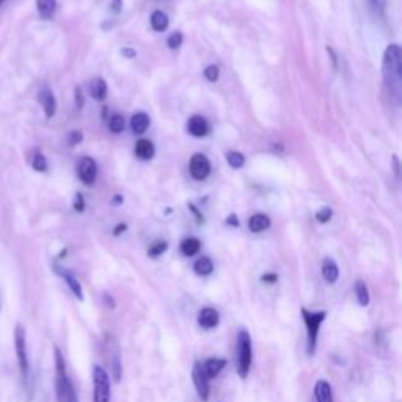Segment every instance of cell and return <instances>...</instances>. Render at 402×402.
<instances>
[{
	"mask_svg": "<svg viewBox=\"0 0 402 402\" xmlns=\"http://www.w3.org/2000/svg\"><path fill=\"white\" fill-rule=\"evenodd\" d=\"M93 402H110V376L101 365L93 366Z\"/></svg>",
	"mask_w": 402,
	"mask_h": 402,
	"instance_id": "cell-6",
	"label": "cell"
},
{
	"mask_svg": "<svg viewBox=\"0 0 402 402\" xmlns=\"http://www.w3.org/2000/svg\"><path fill=\"white\" fill-rule=\"evenodd\" d=\"M383 79L396 98H401V81H402V63H401V47L398 44H390L383 53Z\"/></svg>",
	"mask_w": 402,
	"mask_h": 402,
	"instance_id": "cell-1",
	"label": "cell"
},
{
	"mask_svg": "<svg viewBox=\"0 0 402 402\" xmlns=\"http://www.w3.org/2000/svg\"><path fill=\"white\" fill-rule=\"evenodd\" d=\"M37 10L43 19H51L57 10V0H37Z\"/></svg>",
	"mask_w": 402,
	"mask_h": 402,
	"instance_id": "cell-20",
	"label": "cell"
},
{
	"mask_svg": "<svg viewBox=\"0 0 402 402\" xmlns=\"http://www.w3.org/2000/svg\"><path fill=\"white\" fill-rule=\"evenodd\" d=\"M187 129L194 137H205L209 132V124L203 117H192L189 119Z\"/></svg>",
	"mask_w": 402,
	"mask_h": 402,
	"instance_id": "cell-16",
	"label": "cell"
},
{
	"mask_svg": "<svg viewBox=\"0 0 402 402\" xmlns=\"http://www.w3.org/2000/svg\"><path fill=\"white\" fill-rule=\"evenodd\" d=\"M82 140V134L79 131H73L71 132V135H69V145L71 146H74V145H77V143H79Z\"/></svg>",
	"mask_w": 402,
	"mask_h": 402,
	"instance_id": "cell-34",
	"label": "cell"
},
{
	"mask_svg": "<svg viewBox=\"0 0 402 402\" xmlns=\"http://www.w3.org/2000/svg\"><path fill=\"white\" fill-rule=\"evenodd\" d=\"M151 26L156 32H164V30L169 27V17L162 11H154L151 16Z\"/></svg>",
	"mask_w": 402,
	"mask_h": 402,
	"instance_id": "cell-25",
	"label": "cell"
},
{
	"mask_svg": "<svg viewBox=\"0 0 402 402\" xmlns=\"http://www.w3.org/2000/svg\"><path fill=\"white\" fill-rule=\"evenodd\" d=\"M226 160H228V164H230V167H233V169H239V167L244 165L245 159L241 153L231 151V153H228Z\"/></svg>",
	"mask_w": 402,
	"mask_h": 402,
	"instance_id": "cell-28",
	"label": "cell"
},
{
	"mask_svg": "<svg viewBox=\"0 0 402 402\" xmlns=\"http://www.w3.org/2000/svg\"><path fill=\"white\" fill-rule=\"evenodd\" d=\"M368 2L371 7H377V5H379V0H368Z\"/></svg>",
	"mask_w": 402,
	"mask_h": 402,
	"instance_id": "cell-38",
	"label": "cell"
},
{
	"mask_svg": "<svg viewBox=\"0 0 402 402\" xmlns=\"http://www.w3.org/2000/svg\"><path fill=\"white\" fill-rule=\"evenodd\" d=\"M322 277L330 285L337 283L338 278H340L338 264L335 262L333 260H330V258H326V260H324V262H322Z\"/></svg>",
	"mask_w": 402,
	"mask_h": 402,
	"instance_id": "cell-15",
	"label": "cell"
},
{
	"mask_svg": "<svg viewBox=\"0 0 402 402\" xmlns=\"http://www.w3.org/2000/svg\"><path fill=\"white\" fill-rule=\"evenodd\" d=\"M123 53H124V56H131L129 58H132V57L135 56V52H134V51H131V49H124V51H123Z\"/></svg>",
	"mask_w": 402,
	"mask_h": 402,
	"instance_id": "cell-37",
	"label": "cell"
},
{
	"mask_svg": "<svg viewBox=\"0 0 402 402\" xmlns=\"http://www.w3.org/2000/svg\"><path fill=\"white\" fill-rule=\"evenodd\" d=\"M15 351H16L17 365H19V371L22 374V380L26 385H28L30 362H28V352H27V335L22 324H17L15 328Z\"/></svg>",
	"mask_w": 402,
	"mask_h": 402,
	"instance_id": "cell-5",
	"label": "cell"
},
{
	"mask_svg": "<svg viewBox=\"0 0 402 402\" xmlns=\"http://www.w3.org/2000/svg\"><path fill=\"white\" fill-rule=\"evenodd\" d=\"M192 380H194L196 394L200 396V399L208 401L209 394H211V380L206 377L200 362H196L194 365V369H192Z\"/></svg>",
	"mask_w": 402,
	"mask_h": 402,
	"instance_id": "cell-7",
	"label": "cell"
},
{
	"mask_svg": "<svg viewBox=\"0 0 402 402\" xmlns=\"http://www.w3.org/2000/svg\"><path fill=\"white\" fill-rule=\"evenodd\" d=\"M271 226V219L264 214H255L253 217L249 220V228L251 233H261Z\"/></svg>",
	"mask_w": 402,
	"mask_h": 402,
	"instance_id": "cell-17",
	"label": "cell"
},
{
	"mask_svg": "<svg viewBox=\"0 0 402 402\" xmlns=\"http://www.w3.org/2000/svg\"><path fill=\"white\" fill-rule=\"evenodd\" d=\"M53 269H56V272L66 281V285H68L71 292L74 294V297H76L77 300H83L82 285L79 283V280L76 278V275H74L73 272H69L68 269L62 267V266H53Z\"/></svg>",
	"mask_w": 402,
	"mask_h": 402,
	"instance_id": "cell-11",
	"label": "cell"
},
{
	"mask_svg": "<svg viewBox=\"0 0 402 402\" xmlns=\"http://www.w3.org/2000/svg\"><path fill=\"white\" fill-rule=\"evenodd\" d=\"M196 322H198V326H200L201 328L212 330V328L217 327L219 322H220L219 311L215 310V308H211V307H205L200 311V313H198Z\"/></svg>",
	"mask_w": 402,
	"mask_h": 402,
	"instance_id": "cell-10",
	"label": "cell"
},
{
	"mask_svg": "<svg viewBox=\"0 0 402 402\" xmlns=\"http://www.w3.org/2000/svg\"><path fill=\"white\" fill-rule=\"evenodd\" d=\"M148 128H149V117L146 115V113L139 112L132 117L131 129L134 131L135 134H143V132H145Z\"/></svg>",
	"mask_w": 402,
	"mask_h": 402,
	"instance_id": "cell-19",
	"label": "cell"
},
{
	"mask_svg": "<svg viewBox=\"0 0 402 402\" xmlns=\"http://www.w3.org/2000/svg\"><path fill=\"white\" fill-rule=\"evenodd\" d=\"M353 291H355V297H357V302L360 307H368L371 302V296H369L368 286H366L365 281L357 280L355 286H353Z\"/></svg>",
	"mask_w": 402,
	"mask_h": 402,
	"instance_id": "cell-18",
	"label": "cell"
},
{
	"mask_svg": "<svg viewBox=\"0 0 402 402\" xmlns=\"http://www.w3.org/2000/svg\"><path fill=\"white\" fill-rule=\"evenodd\" d=\"M41 106H43V110L46 113L47 118H52L56 115V110H57V101H56V96L51 92L49 88H43L40 92L38 96Z\"/></svg>",
	"mask_w": 402,
	"mask_h": 402,
	"instance_id": "cell-12",
	"label": "cell"
},
{
	"mask_svg": "<svg viewBox=\"0 0 402 402\" xmlns=\"http://www.w3.org/2000/svg\"><path fill=\"white\" fill-rule=\"evenodd\" d=\"M112 376L115 382L122 380L123 365H122V355H119V351L112 352Z\"/></svg>",
	"mask_w": 402,
	"mask_h": 402,
	"instance_id": "cell-26",
	"label": "cell"
},
{
	"mask_svg": "<svg viewBox=\"0 0 402 402\" xmlns=\"http://www.w3.org/2000/svg\"><path fill=\"white\" fill-rule=\"evenodd\" d=\"M90 93H92L93 98L98 99V101L106 99V96H107V83H106V81L94 79L92 82V85H90Z\"/></svg>",
	"mask_w": 402,
	"mask_h": 402,
	"instance_id": "cell-23",
	"label": "cell"
},
{
	"mask_svg": "<svg viewBox=\"0 0 402 402\" xmlns=\"http://www.w3.org/2000/svg\"><path fill=\"white\" fill-rule=\"evenodd\" d=\"M315 401L316 402H333L332 385L327 380H317L315 385Z\"/></svg>",
	"mask_w": 402,
	"mask_h": 402,
	"instance_id": "cell-14",
	"label": "cell"
},
{
	"mask_svg": "<svg viewBox=\"0 0 402 402\" xmlns=\"http://www.w3.org/2000/svg\"><path fill=\"white\" fill-rule=\"evenodd\" d=\"M194 271L196 275H200V277H208V275H211L214 271V264L208 256H203L194 264Z\"/></svg>",
	"mask_w": 402,
	"mask_h": 402,
	"instance_id": "cell-22",
	"label": "cell"
},
{
	"mask_svg": "<svg viewBox=\"0 0 402 402\" xmlns=\"http://www.w3.org/2000/svg\"><path fill=\"white\" fill-rule=\"evenodd\" d=\"M200 247H201V244L196 237H189V239H185V241H183L181 251L184 256H194L198 253V251H200Z\"/></svg>",
	"mask_w": 402,
	"mask_h": 402,
	"instance_id": "cell-24",
	"label": "cell"
},
{
	"mask_svg": "<svg viewBox=\"0 0 402 402\" xmlns=\"http://www.w3.org/2000/svg\"><path fill=\"white\" fill-rule=\"evenodd\" d=\"M332 209L330 208H322L319 212L316 214V219L321 221V224H326V221H328L330 219H332Z\"/></svg>",
	"mask_w": 402,
	"mask_h": 402,
	"instance_id": "cell-33",
	"label": "cell"
},
{
	"mask_svg": "<svg viewBox=\"0 0 402 402\" xmlns=\"http://www.w3.org/2000/svg\"><path fill=\"white\" fill-rule=\"evenodd\" d=\"M77 175H79L81 181L87 185H92L98 176V167L92 158L81 159L79 165H77Z\"/></svg>",
	"mask_w": 402,
	"mask_h": 402,
	"instance_id": "cell-8",
	"label": "cell"
},
{
	"mask_svg": "<svg viewBox=\"0 0 402 402\" xmlns=\"http://www.w3.org/2000/svg\"><path fill=\"white\" fill-rule=\"evenodd\" d=\"M56 393L57 402H79L76 388L66 371L65 358L58 347H56Z\"/></svg>",
	"mask_w": 402,
	"mask_h": 402,
	"instance_id": "cell-2",
	"label": "cell"
},
{
	"mask_svg": "<svg viewBox=\"0 0 402 402\" xmlns=\"http://www.w3.org/2000/svg\"><path fill=\"white\" fill-rule=\"evenodd\" d=\"M32 167H33V170H37V171H46L47 160H46L44 156L38 151L35 153L33 158H32Z\"/></svg>",
	"mask_w": 402,
	"mask_h": 402,
	"instance_id": "cell-27",
	"label": "cell"
},
{
	"mask_svg": "<svg viewBox=\"0 0 402 402\" xmlns=\"http://www.w3.org/2000/svg\"><path fill=\"white\" fill-rule=\"evenodd\" d=\"M209 171H211V164H209L206 156L195 154L190 160V175L198 181H201L209 175Z\"/></svg>",
	"mask_w": 402,
	"mask_h": 402,
	"instance_id": "cell-9",
	"label": "cell"
},
{
	"mask_svg": "<svg viewBox=\"0 0 402 402\" xmlns=\"http://www.w3.org/2000/svg\"><path fill=\"white\" fill-rule=\"evenodd\" d=\"M5 2H7V0H0V7H2V5H3Z\"/></svg>",
	"mask_w": 402,
	"mask_h": 402,
	"instance_id": "cell-39",
	"label": "cell"
},
{
	"mask_svg": "<svg viewBox=\"0 0 402 402\" xmlns=\"http://www.w3.org/2000/svg\"><path fill=\"white\" fill-rule=\"evenodd\" d=\"M124 118L122 115H113L109 122V128L112 132H115V134H119V132H123L124 129Z\"/></svg>",
	"mask_w": 402,
	"mask_h": 402,
	"instance_id": "cell-29",
	"label": "cell"
},
{
	"mask_svg": "<svg viewBox=\"0 0 402 402\" xmlns=\"http://www.w3.org/2000/svg\"><path fill=\"white\" fill-rule=\"evenodd\" d=\"M203 366V371H205V374L209 380H212L217 377L221 369L226 366V360L225 358H208L206 362L201 363Z\"/></svg>",
	"mask_w": 402,
	"mask_h": 402,
	"instance_id": "cell-13",
	"label": "cell"
},
{
	"mask_svg": "<svg viewBox=\"0 0 402 402\" xmlns=\"http://www.w3.org/2000/svg\"><path fill=\"white\" fill-rule=\"evenodd\" d=\"M219 74H220L219 66H215V65L208 66V68L205 69V76H206V79H208V81H211V82H215V81H217V79H219Z\"/></svg>",
	"mask_w": 402,
	"mask_h": 402,
	"instance_id": "cell-31",
	"label": "cell"
},
{
	"mask_svg": "<svg viewBox=\"0 0 402 402\" xmlns=\"http://www.w3.org/2000/svg\"><path fill=\"white\" fill-rule=\"evenodd\" d=\"M277 280H278V277H277V275H274V274L262 275V281H266V283H275Z\"/></svg>",
	"mask_w": 402,
	"mask_h": 402,
	"instance_id": "cell-35",
	"label": "cell"
},
{
	"mask_svg": "<svg viewBox=\"0 0 402 402\" xmlns=\"http://www.w3.org/2000/svg\"><path fill=\"white\" fill-rule=\"evenodd\" d=\"M74 206L77 208V211H83V201H82L81 194H77V203H76Z\"/></svg>",
	"mask_w": 402,
	"mask_h": 402,
	"instance_id": "cell-36",
	"label": "cell"
},
{
	"mask_svg": "<svg viewBox=\"0 0 402 402\" xmlns=\"http://www.w3.org/2000/svg\"><path fill=\"white\" fill-rule=\"evenodd\" d=\"M253 362V346H251V337L245 328L237 332L236 343V371L241 379H247Z\"/></svg>",
	"mask_w": 402,
	"mask_h": 402,
	"instance_id": "cell-3",
	"label": "cell"
},
{
	"mask_svg": "<svg viewBox=\"0 0 402 402\" xmlns=\"http://www.w3.org/2000/svg\"><path fill=\"white\" fill-rule=\"evenodd\" d=\"M135 154H137V158H140V159H143V160L151 159L153 156H154V145H153V142H149V140H146V139L137 142V145H135Z\"/></svg>",
	"mask_w": 402,
	"mask_h": 402,
	"instance_id": "cell-21",
	"label": "cell"
},
{
	"mask_svg": "<svg viewBox=\"0 0 402 402\" xmlns=\"http://www.w3.org/2000/svg\"><path fill=\"white\" fill-rule=\"evenodd\" d=\"M181 44H183V33L181 32L171 33L169 38V46L171 47V49H178Z\"/></svg>",
	"mask_w": 402,
	"mask_h": 402,
	"instance_id": "cell-32",
	"label": "cell"
},
{
	"mask_svg": "<svg viewBox=\"0 0 402 402\" xmlns=\"http://www.w3.org/2000/svg\"><path fill=\"white\" fill-rule=\"evenodd\" d=\"M300 315L307 327V353L311 357L316 353L317 349V337H319V330L322 322L327 319L326 311H308L307 308H300Z\"/></svg>",
	"mask_w": 402,
	"mask_h": 402,
	"instance_id": "cell-4",
	"label": "cell"
},
{
	"mask_svg": "<svg viewBox=\"0 0 402 402\" xmlns=\"http://www.w3.org/2000/svg\"><path fill=\"white\" fill-rule=\"evenodd\" d=\"M167 249H169V245H167V242H158V244H154L151 249H149L148 255L151 256V258H158V256H160L162 253H164Z\"/></svg>",
	"mask_w": 402,
	"mask_h": 402,
	"instance_id": "cell-30",
	"label": "cell"
}]
</instances>
